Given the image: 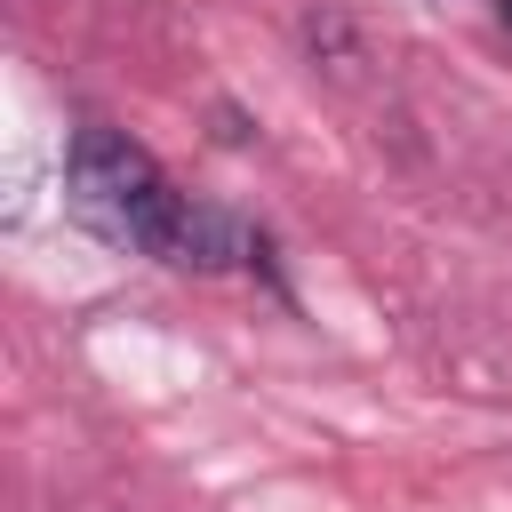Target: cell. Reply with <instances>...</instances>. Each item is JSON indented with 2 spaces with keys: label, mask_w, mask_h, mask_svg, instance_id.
<instances>
[{
  "label": "cell",
  "mask_w": 512,
  "mask_h": 512,
  "mask_svg": "<svg viewBox=\"0 0 512 512\" xmlns=\"http://www.w3.org/2000/svg\"><path fill=\"white\" fill-rule=\"evenodd\" d=\"M496 16H504V32H512V0H496Z\"/></svg>",
  "instance_id": "7a4b0ae2"
},
{
  "label": "cell",
  "mask_w": 512,
  "mask_h": 512,
  "mask_svg": "<svg viewBox=\"0 0 512 512\" xmlns=\"http://www.w3.org/2000/svg\"><path fill=\"white\" fill-rule=\"evenodd\" d=\"M184 200H192V192H176V184L160 176V160H152L144 144H128L120 128H96V120L72 128V144H64V208H72L96 240L136 248V256H168Z\"/></svg>",
  "instance_id": "6da1fadb"
}]
</instances>
